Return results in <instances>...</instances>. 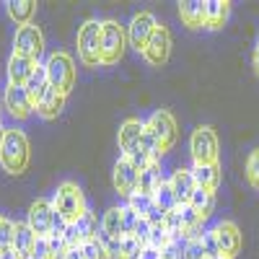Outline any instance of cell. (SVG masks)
Here are the masks:
<instances>
[{
  "label": "cell",
  "instance_id": "cell-31",
  "mask_svg": "<svg viewBox=\"0 0 259 259\" xmlns=\"http://www.w3.org/2000/svg\"><path fill=\"white\" fill-rule=\"evenodd\" d=\"M13 231H16V223L6 215H0V254L13 249Z\"/></svg>",
  "mask_w": 259,
  "mask_h": 259
},
{
  "label": "cell",
  "instance_id": "cell-9",
  "mask_svg": "<svg viewBox=\"0 0 259 259\" xmlns=\"http://www.w3.org/2000/svg\"><path fill=\"white\" fill-rule=\"evenodd\" d=\"M13 55H21V57H29V60L39 62V57L45 55V34H41V29L36 24H26V26L16 29Z\"/></svg>",
  "mask_w": 259,
  "mask_h": 259
},
{
  "label": "cell",
  "instance_id": "cell-22",
  "mask_svg": "<svg viewBox=\"0 0 259 259\" xmlns=\"http://www.w3.org/2000/svg\"><path fill=\"white\" fill-rule=\"evenodd\" d=\"M36 246V233L29 228V223H16V231H13V251L18 256L29 259L31 251Z\"/></svg>",
  "mask_w": 259,
  "mask_h": 259
},
{
  "label": "cell",
  "instance_id": "cell-5",
  "mask_svg": "<svg viewBox=\"0 0 259 259\" xmlns=\"http://www.w3.org/2000/svg\"><path fill=\"white\" fill-rule=\"evenodd\" d=\"M143 130H145V122H140V119H124V122L119 124V133H117V145H119V150H122V156L130 158L138 168L150 166V161H148L145 156H140Z\"/></svg>",
  "mask_w": 259,
  "mask_h": 259
},
{
  "label": "cell",
  "instance_id": "cell-18",
  "mask_svg": "<svg viewBox=\"0 0 259 259\" xmlns=\"http://www.w3.org/2000/svg\"><path fill=\"white\" fill-rule=\"evenodd\" d=\"M168 184H171V192H174V197H177V205H187L192 200V192L197 189L194 177H192V168H187V166L177 168L174 174H171Z\"/></svg>",
  "mask_w": 259,
  "mask_h": 259
},
{
  "label": "cell",
  "instance_id": "cell-46",
  "mask_svg": "<svg viewBox=\"0 0 259 259\" xmlns=\"http://www.w3.org/2000/svg\"><path fill=\"white\" fill-rule=\"evenodd\" d=\"M256 50H259V36H256Z\"/></svg>",
  "mask_w": 259,
  "mask_h": 259
},
{
  "label": "cell",
  "instance_id": "cell-25",
  "mask_svg": "<svg viewBox=\"0 0 259 259\" xmlns=\"http://www.w3.org/2000/svg\"><path fill=\"white\" fill-rule=\"evenodd\" d=\"M26 89V94H29V99H31V104L36 106V101L47 94V89H50V80H47V68H45V62H39L36 65V70L31 73V78H29V83L24 85Z\"/></svg>",
  "mask_w": 259,
  "mask_h": 259
},
{
  "label": "cell",
  "instance_id": "cell-39",
  "mask_svg": "<svg viewBox=\"0 0 259 259\" xmlns=\"http://www.w3.org/2000/svg\"><path fill=\"white\" fill-rule=\"evenodd\" d=\"M29 259H55V256H52V251H50L47 239H36V246H34V251H31V256H29Z\"/></svg>",
  "mask_w": 259,
  "mask_h": 259
},
{
  "label": "cell",
  "instance_id": "cell-37",
  "mask_svg": "<svg viewBox=\"0 0 259 259\" xmlns=\"http://www.w3.org/2000/svg\"><path fill=\"white\" fill-rule=\"evenodd\" d=\"M140 251H143V241H138L135 236L122 239V254H124V259H138Z\"/></svg>",
  "mask_w": 259,
  "mask_h": 259
},
{
  "label": "cell",
  "instance_id": "cell-4",
  "mask_svg": "<svg viewBox=\"0 0 259 259\" xmlns=\"http://www.w3.org/2000/svg\"><path fill=\"white\" fill-rule=\"evenodd\" d=\"M127 47V29L114 18L101 21V65L112 68L124 55Z\"/></svg>",
  "mask_w": 259,
  "mask_h": 259
},
{
  "label": "cell",
  "instance_id": "cell-43",
  "mask_svg": "<svg viewBox=\"0 0 259 259\" xmlns=\"http://www.w3.org/2000/svg\"><path fill=\"white\" fill-rule=\"evenodd\" d=\"M0 259H24V256H18L13 249H8V251H3V254H0Z\"/></svg>",
  "mask_w": 259,
  "mask_h": 259
},
{
  "label": "cell",
  "instance_id": "cell-34",
  "mask_svg": "<svg viewBox=\"0 0 259 259\" xmlns=\"http://www.w3.org/2000/svg\"><path fill=\"white\" fill-rule=\"evenodd\" d=\"M246 182L254 189H259V148L251 150L249 158H246Z\"/></svg>",
  "mask_w": 259,
  "mask_h": 259
},
{
  "label": "cell",
  "instance_id": "cell-30",
  "mask_svg": "<svg viewBox=\"0 0 259 259\" xmlns=\"http://www.w3.org/2000/svg\"><path fill=\"white\" fill-rule=\"evenodd\" d=\"M119 210H122V233H124V239H127V236H135L138 223H140V215H138L133 207H130L127 202L119 205Z\"/></svg>",
  "mask_w": 259,
  "mask_h": 259
},
{
  "label": "cell",
  "instance_id": "cell-27",
  "mask_svg": "<svg viewBox=\"0 0 259 259\" xmlns=\"http://www.w3.org/2000/svg\"><path fill=\"white\" fill-rule=\"evenodd\" d=\"M189 205L197 210L200 215H202V221H207L210 215H212V207H215V192H207V189H202V187H197L192 192V200H189Z\"/></svg>",
  "mask_w": 259,
  "mask_h": 259
},
{
  "label": "cell",
  "instance_id": "cell-42",
  "mask_svg": "<svg viewBox=\"0 0 259 259\" xmlns=\"http://www.w3.org/2000/svg\"><path fill=\"white\" fill-rule=\"evenodd\" d=\"M65 259H83V246H70L68 254H65Z\"/></svg>",
  "mask_w": 259,
  "mask_h": 259
},
{
  "label": "cell",
  "instance_id": "cell-19",
  "mask_svg": "<svg viewBox=\"0 0 259 259\" xmlns=\"http://www.w3.org/2000/svg\"><path fill=\"white\" fill-rule=\"evenodd\" d=\"M36 65H39V62H34V60H29V57L11 55V57H8V83H13V85H26L29 78H31V73L36 70Z\"/></svg>",
  "mask_w": 259,
  "mask_h": 259
},
{
  "label": "cell",
  "instance_id": "cell-24",
  "mask_svg": "<svg viewBox=\"0 0 259 259\" xmlns=\"http://www.w3.org/2000/svg\"><path fill=\"white\" fill-rule=\"evenodd\" d=\"M228 16H231L228 0H207V24H205V29L221 31L228 24Z\"/></svg>",
  "mask_w": 259,
  "mask_h": 259
},
{
  "label": "cell",
  "instance_id": "cell-7",
  "mask_svg": "<svg viewBox=\"0 0 259 259\" xmlns=\"http://www.w3.org/2000/svg\"><path fill=\"white\" fill-rule=\"evenodd\" d=\"M78 57L89 68L101 65V21L89 18L78 29Z\"/></svg>",
  "mask_w": 259,
  "mask_h": 259
},
{
  "label": "cell",
  "instance_id": "cell-47",
  "mask_svg": "<svg viewBox=\"0 0 259 259\" xmlns=\"http://www.w3.org/2000/svg\"><path fill=\"white\" fill-rule=\"evenodd\" d=\"M215 259H226V256H215Z\"/></svg>",
  "mask_w": 259,
  "mask_h": 259
},
{
  "label": "cell",
  "instance_id": "cell-32",
  "mask_svg": "<svg viewBox=\"0 0 259 259\" xmlns=\"http://www.w3.org/2000/svg\"><path fill=\"white\" fill-rule=\"evenodd\" d=\"M124 202H127L130 207H133V210L140 215V218H143V215H145L150 207H153V197H150V194H143V192H133Z\"/></svg>",
  "mask_w": 259,
  "mask_h": 259
},
{
  "label": "cell",
  "instance_id": "cell-36",
  "mask_svg": "<svg viewBox=\"0 0 259 259\" xmlns=\"http://www.w3.org/2000/svg\"><path fill=\"white\" fill-rule=\"evenodd\" d=\"M80 246H83V259H106V249L101 246L99 239H91Z\"/></svg>",
  "mask_w": 259,
  "mask_h": 259
},
{
  "label": "cell",
  "instance_id": "cell-2",
  "mask_svg": "<svg viewBox=\"0 0 259 259\" xmlns=\"http://www.w3.org/2000/svg\"><path fill=\"white\" fill-rule=\"evenodd\" d=\"M52 207L55 212L62 215V221L73 226L83 218V212L89 210L85 207V197H83V189L75 184V182H62L55 192V197H52Z\"/></svg>",
  "mask_w": 259,
  "mask_h": 259
},
{
  "label": "cell",
  "instance_id": "cell-15",
  "mask_svg": "<svg viewBox=\"0 0 259 259\" xmlns=\"http://www.w3.org/2000/svg\"><path fill=\"white\" fill-rule=\"evenodd\" d=\"M3 101H6V109L11 112V117L18 119V122H24V119H29V117L34 114V104H31V99H29V94H26L24 85L8 83Z\"/></svg>",
  "mask_w": 259,
  "mask_h": 259
},
{
  "label": "cell",
  "instance_id": "cell-12",
  "mask_svg": "<svg viewBox=\"0 0 259 259\" xmlns=\"http://www.w3.org/2000/svg\"><path fill=\"white\" fill-rule=\"evenodd\" d=\"M138 182H140V168L130 161V158H124V156H119V161L114 163V171H112V184H114V192L117 194H122V197L127 200L130 194H133L135 189H138Z\"/></svg>",
  "mask_w": 259,
  "mask_h": 259
},
{
  "label": "cell",
  "instance_id": "cell-26",
  "mask_svg": "<svg viewBox=\"0 0 259 259\" xmlns=\"http://www.w3.org/2000/svg\"><path fill=\"white\" fill-rule=\"evenodd\" d=\"M161 182H163L161 163H150V166L140 168V182H138V189L135 192H143V194H150V197H153V192H156V187Z\"/></svg>",
  "mask_w": 259,
  "mask_h": 259
},
{
  "label": "cell",
  "instance_id": "cell-48",
  "mask_svg": "<svg viewBox=\"0 0 259 259\" xmlns=\"http://www.w3.org/2000/svg\"><path fill=\"white\" fill-rule=\"evenodd\" d=\"M205 259H207V256H205Z\"/></svg>",
  "mask_w": 259,
  "mask_h": 259
},
{
  "label": "cell",
  "instance_id": "cell-10",
  "mask_svg": "<svg viewBox=\"0 0 259 259\" xmlns=\"http://www.w3.org/2000/svg\"><path fill=\"white\" fill-rule=\"evenodd\" d=\"M156 26H158V21H156V16L150 13V11L135 13L133 21L127 24V45L133 47L138 55H143V50H145V45L150 41V36H153Z\"/></svg>",
  "mask_w": 259,
  "mask_h": 259
},
{
  "label": "cell",
  "instance_id": "cell-44",
  "mask_svg": "<svg viewBox=\"0 0 259 259\" xmlns=\"http://www.w3.org/2000/svg\"><path fill=\"white\" fill-rule=\"evenodd\" d=\"M251 62H254V73H256V78H259V50H254V57H251Z\"/></svg>",
  "mask_w": 259,
  "mask_h": 259
},
{
  "label": "cell",
  "instance_id": "cell-8",
  "mask_svg": "<svg viewBox=\"0 0 259 259\" xmlns=\"http://www.w3.org/2000/svg\"><path fill=\"white\" fill-rule=\"evenodd\" d=\"M145 127L156 135V140L161 145V153H168V150L174 148V143L179 138V127H177V119H174V114H171L168 109L153 112L145 119Z\"/></svg>",
  "mask_w": 259,
  "mask_h": 259
},
{
  "label": "cell",
  "instance_id": "cell-38",
  "mask_svg": "<svg viewBox=\"0 0 259 259\" xmlns=\"http://www.w3.org/2000/svg\"><path fill=\"white\" fill-rule=\"evenodd\" d=\"M143 218H145L150 226H153V228H158V226H163V221H166V210H161L158 205H153V207H150V210L143 215Z\"/></svg>",
  "mask_w": 259,
  "mask_h": 259
},
{
  "label": "cell",
  "instance_id": "cell-23",
  "mask_svg": "<svg viewBox=\"0 0 259 259\" xmlns=\"http://www.w3.org/2000/svg\"><path fill=\"white\" fill-rule=\"evenodd\" d=\"M6 11H8V16H11L13 24L26 26V24H34L36 3H34V0H8V3H6Z\"/></svg>",
  "mask_w": 259,
  "mask_h": 259
},
{
  "label": "cell",
  "instance_id": "cell-14",
  "mask_svg": "<svg viewBox=\"0 0 259 259\" xmlns=\"http://www.w3.org/2000/svg\"><path fill=\"white\" fill-rule=\"evenodd\" d=\"M212 231H215V236H218L221 256H226V259H236V256L241 254L244 236H241V228L236 226L233 221H221V223L215 226Z\"/></svg>",
  "mask_w": 259,
  "mask_h": 259
},
{
  "label": "cell",
  "instance_id": "cell-41",
  "mask_svg": "<svg viewBox=\"0 0 259 259\" xmlns=\"http://www.w3.org/2000/svg\"><path fill=\"white\" fill-rule=\"evenodd\" d=\"M138 259H161V251L153 249V246H143V251H140Z\"/></svg>",
  "mask_w": 259,
  "mask_h": 259
},
{
  "label": "cell",
  "instance_id": "cell-33",
  "mask_svg": "<svg viewBox=\"0 0 259 259\" xmlns=\"http://www.w3.org/2000/svg\"><path fill=\"white\" fill-rule=\"evenodd\" d=\"M202 249H205V256L207 259H215V256H221V246H218V236H215V231L212 228H207V231H202Z\"/></svg>",
  "mask_w": 259,
  "mask_h": 259
},
{
  "label": "cell",
  "instance_id": "cell-45",
  "mask_svg": "<svg viewBox=\"0 0 259 259\" xmlns=\"http://www.w3.org/2000/svg\"><path fill=\"white\" fill-rule=\"evenodd\" d=\"M6 133H8V130H6L3 124H0V148H3V140H6Z\"/></svg>",
  "mask_w": 259,
  "mask_h": 259
},
{
  "label": "cell",
  "instance_id": "cell-28",
  "mask_svg": "<svg viewBox=\"0 0 259 259\" xmlns=\"http://www.w3.org/2000/svg\"><path fill=\"white\" fill-rule=\"evenodd\" d=\"M101 231L106 236H112V239H124V233H122V210L119 207H109V210L104 212Z\"/></svg>",
  "mask_w": 259,
  "mask_h": 259
},
{
  "label": "cell",
  "instance_id": "cell-20",
  "mask_svg": "<svg viewBox=\"0 0 259 259\" xmlns=\"http://www.w3.org/2000/svg\"><path fill=\"white\" fill-rule=\"evenodd\" d=\"M65 99H68V96H62L60 91L47 89V94L36 101L34 112H36L41 119H57V117H60V112L65 109Z\"/></svg>",
  "mask_w": 259,
  "mask_h": 259
},
{
  "label": "cell",
  "instance_id": "cell-40",
  "mask_svg": "<svg viewBox=\"0 0 259 259\" xmlns=\"http://www.w3.org/2000/svg\"><path fill=\"white\" fill-rule=\"evenodd\" d=\"M161 259H182V244H171L161 249Z\"/></svg>",
  "mask_w": 259,
  "mask_h": 259
},
{
  "label": "cell",
  "instance_id": "cell-21",
  "mask_svg": "<svg viewBox=\"0 0 259 259\" xmlns=\"http://www.w3.org/2000/svg\"><path fill=\"white\" fill-rule=\"evenodd\" d=\"M194 184L207 189V192H218L221 187V163H210V166H189Z\"/></svg>",
  "mask_w": 259,
  "mask_h": 259
},
{
  "label": "cell",
  "instance_id": "cell-16",
  "mask_svg": "<svg viewBox=\"0 0 259 259\" xmlns=\"http://www.w3.org/2000/svg\"><path fill=\"white\" fill-rule=\"evenodd\" d=\"M99 221H96V215L91 210H85L83 212V218L73 226H68V231H65V241H68V246H80L85 241H91L99 236Z\"/></svg>",
  "mask_w": 259,
  "mask_h": 259
},
{
  "label": "cell",
  "instance_id": "cell-29",
  "mask_svg": "<svg viewBox=\"0 0 259 259\" xmlns=\"http://www.w3.org/2000/svg\"><path fill=\"white\" fill-rule=\"evenodd\" d=\"M153 205H158V207L166 210V212L177 207V197H174V192H171L168 179H163V182L156 187V192H153Z\"/></svg>",
  "mask_w": 259,
  "mask_h": 259
},
{
  "label": "cell",
  "instance_id": "cell-1",
  "mask_svg": "<svg viewBox=\"0 0 259 259\" xmlns=\"http://www.w3.org/2000/svg\"><path fill=\"white\" fill-rule=\"evenodd\" d=\"M29 140L21 130H8L6 133V140H3V148H0V166L8 174L18 177L24 174L26 166H29Z\"/></svg>",
  "mask_w": 259,
  "mask_h": 259
},
{
  "label": "cell",
  "instance_id": "cell-17",
  "mask_svg": "<svg viewBox=\"0 0 259 259\" xmlns=\"http://www.w3.org/2000/svg\"><path fill=\"white\" fill-rule=\"evenodd\" d=\"M179 18L189 31H200L207 24V0H187L179 3Z\"/></svg>",
  "mask_w": 259,
  "mask_h": 259
},
{
  "label": "cell",
  "instance_id": "cell-3",
  "mask_svg": "<svg viewBox=\"0 0 259 259\" xmlns=\"http://www.w3.org/2000/svg\"><path fill=\"white\" fill-rule=\"evenodd\" d=\"M45 68H47L50 89L60 91L62 96H68L75 89V62L68 52H52L45 62Z\"/></svg>",
  "mask_w": 259,
  "mask_h": 259
},
{
  "label": "cell",
  "instance_id": "cell-11",
  "mask_svg": "<svg viewBox=\"0 0 259 259\" xmlns=\"http://www.w3.org/2000/svg\"><path fill=\"white\" fill-rule=\"evenodd\" d=\"M168 55H171V31H168V26L158 24L153 36H150V41L143 50V60L150 68H161V65L168 62Z\"/></svg>",
  "mask_w": 259,
  "mask_h": 259
},
{
  "label": "cell",
  "instance_id": "cell-6",
  "mask_svg": "<svg viewBox=\"0 0 259 259\" xmlns=\"http://www.w3.org/2000/svg\"><path fill=\"white\" fill-rule=\"evenodd\" d=\"M192 166H210L218 163V135L210 124H200L189 138Z\"/></svg>",
  "mask_w": 259,
  "mask_h": 259
},
{
  "label": "cell",
  "instance_id": "cell-13",
  "mask_svg": "<svg viewBox=\"0 0 259 259\" xmlns=\"http://www.w3.org/2000/svg\"><path fill=\"white\" fill-rule=\"evenodd\" d=\"M29 228L36 233V239H50L55 228V207L52 200H36L29 207Z\"/></svg>",
  "mask_w": 259,
  "mask_h": 259
},
{
  "label": "cell",
  "instance_id": "cell-35",
  "mask_svg": "<svg viewBox=\"0 0 259 259\" xmlns=\"http://www.w3.org/2000/svg\"><path fill=\"white\" fill-rule=\"evenodd\" d=\"M182 259H205V249H202V239H189L184 241V249H182Z\"/></svg>",
  "mask_w": 259,
  "mask_h": 259
}]
</instances>
